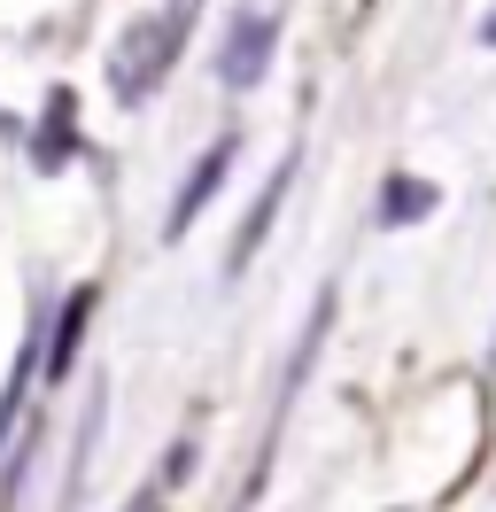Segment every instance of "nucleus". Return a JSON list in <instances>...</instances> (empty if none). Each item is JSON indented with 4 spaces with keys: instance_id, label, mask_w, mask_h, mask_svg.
I'll list each match as a JSON object with an SVG mask.
<instances>
[{
    "instance_id": "nucleus-7",
    "label": "nucleus",
    "mask_w": 496,
    "mask_h": 512,
    "mask_svg": "<svg viewBox=\"0 0 496 512\" xmlns=\"http://www.w3.org/2000/svg\"><path fill=\"white\" fill-rule=\"evenodd\" d=\"M434 210V187H419V179H388V202H380V225H411Z\"/></svg>"
},
{
    "instance_id": "nucleus-8",
    "label": "nucleus",
    "mask_w": 496,
    "mask_h": 512,
    "mask_svg": "<svg viewBox=\"0 0 496 512\" xmlns=\"http://www.w3.org/2000/svg\"><path fill=\"white\" fill-rule=\"evenodd\" d=\"M481 47H496V8H489V24H481Z\"/></svg>"
},
{
    "instance_id": "nucleus-4",
    "label": "nucleus",
    "mask_w": 496,
    "mask_h": 512,
    "mask_svg": "<svg viewBox=\"0 0 496 512\" xmlns=\"http://www.w3.org/2000/svg\"><path fill=\"white\" fill-rule=\"evenodd\" d=\"M287 187H295V156L279 163L272 179H264V194H256V210H248V225L241 233H233V249H225V272H233V280H241L248 272V256L264 249V233H272V218H279V202H287Z\"/></svg>"
},
{
    "instance_id": "nucleus-6",
    "label": "nucleus",
    "mask_w": 496,
    "mask_h": 512,
    "mask_svg": "<svg viewBox=\"0 0 496 512\" xmlns=\"http://www.w3.org/2000/svg\"><path fill=\"white\" fill-rule=\"evenodd\" d=\"M86 319H93V288H78L70 295V311L55 319V342H47V373H70V357H78V334H86Z\"/></svg>"
},
{
    "instance_id": "nucleus-5",
    "label": "nucleus",
    "mask_w": 496,
    "mask_h": 512,
    "mask_svg": "<svg viewBox=\"0 0 496 512\" xmlns=\"http://www.w3.org/2000/svg\"><path fill=\"white\" fill-rule=\"evenodd\" d=\"M78 101L70 94H47V117H39V148H31V163L39 171H62L70 163V148H78V117H70Z\"/></svg>"
},
{
    "instance_id": "nucleus-2",
    "label": "nucleus",
    "mask_w": 496,
    "mask_h": 512,
    "mask_svg": "<svg viewBox=\"0 0 496 512\" xmlns=\"http://www.w3.org/2000/svg\"><path fill=\"white\" fill-rule=\"evenodd\" d=\"M272 47H279V8H241V16H233V32H225V55H217V78H225L233 94L264 86Z\"/></svg>"
},
{
    "instance_id": "nucleus-1",
    "label": "nucleus",
    "mask_w": 496,
    "mask_h": 512,
    "mask_svg": "<svg viewBox=\"0 0 496 512\" xmlns=\"http://www.w3.org/2000/svg\"><path fill=\"white\" fill-rule=\"evenodd\" d=\"M194 8H202V0H163L155 16L124 24L117 55H109V86H117V101H148L155 86L171 78V63H179V47H186V24H194Z\"/></svg>"
},
{
    "instance_id": "nucleus-9",
    "label": "nucleus",
    "mask_w": 496,
    "mask_h": 512,
    "mask_svg": "<svg viewBox=\"0 0 496 512\" xmlns=\"http://www.w3.org/2000/svg\"><path fill=\"white\" fill-rule=\"evenodd\" d=\"M489 365H496V350H489Z\"/></svg>"
},
{
    "instance_id": "nucleus-3",
    "label": "nucleus",
    "mask_w": 496,
    "mask_h": 512,
    "mask_svg": "<svg viewBox=\"0 0 496 512\" xmlns=\"http://www.w3.org/2000/svg\"><path fill=\"white\" fill-rule=\"evenodd\" d=\"M225 171H233V140H210V148H202V163H194V179H186V187L171 194V218H163V241H179L186 225H194L202 210H210V194L225 187Z\"/></svg>"
}]
</instances>
